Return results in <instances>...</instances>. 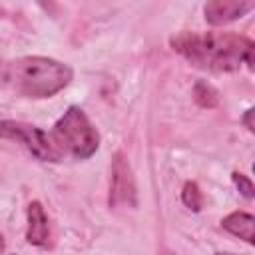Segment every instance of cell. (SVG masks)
I'll use <instances>...</instances> for the list:
<instances>
[{
    "label": "cell",
    "mask_w": 255,
    "mask_h": 255,
    "mask_svg": "<svg viewBox=\"0 0 255 255\" xmlns=\"http://www.w3.org/2000/svg\"><path fill=\"white\" fill-rule=\"evenodd\" d=\"M233 183L237 185V189H239V193H241L243 197H247V199H253V197H255V187H253V183H251V179H249L247 175H243V173H233Z\"/></svg>",
    "instance_id": "cell-11"
},
{
    "label": "cell",
    "mask_w": 255,
    "mask_h": 255,
    "mask_svg": "<svg viewBox=\"0 0 255 255\" xmlns=\"http://www.w3.org/2000/svg\"><path fill=\"white\" fill-rule=\"evenodd\" d=\"M50 137L60 153H70L76 159L90 157L100 145V135L96 128L90 124L88 116L76 106L64 112V116L56 122Z\"/></svg>",
    "instance_id": "cell-3"
},
{
    "label": "cell",
    "mask_w": 255,
    "mask_h": 255,
    "mask_svg": "<svg viewBox=\"0 0 255 255\" xmlns=\"http://www.w3.org/2000/svg\"><path fill=\"white\" fill-rule=\"evenodd\" d=\"M221 225H223V229H227L229 233L245 239L247 243H255V217L251 213L233 211L227 217H223Z\"/></svg>",
    "instance_id": "cell-8"
},
{
    "label": "cell",
    "mask_w": 255,
    "mask_h": 255,
    "mask_svg": "<svg viewBox=\"0 0 255 255\" xmlns=\"http://www.w3.org/2000/svg\"><path fill=\"white\" fill-rule=\"evenodd\" d=\"M26 239H28L30 245H36V247L48 245L50 225H48V217H46V211H44L40 201H32L28 205V231H26Z\"/></svg>",
    "instance_id": "cell-7"
},
{
    "label": "cell",
    "mask_w": 255,
    "mask_h": 255,
    "mask_svg": "<svg viewBox=\"0 0 255 255\" xmlns=\"http://www.w3.org/2000/svg\"><path fill=\"white\" fill-rule=\"evenodd\" d=\"M0 16H2V8H0Z\"/></svg>",
    "instance_id": "cell-15"
},
{
    "label": "cell",
    "mask_w": 255,
    "mask_h": 255,
    "mask_svg": "<svg viewBox=\"0 0 255 255\" xmlns=\"http://www.w3.org/2000/svg\"><path fill=\"white\" fill-rule=\"evenodd\" d=\"M171 46L199 68L233 72L245 62L253 70V42L239 34L181 32L171 38Z\"/></svg>",
    "instance_id": "cell-1"
},
{
    "label": "cell",
    "mask_w": 255,
    "mask_h": 255,
    "mask_svg": "<svg viewBox=\"0 0 255 255\" xmlns=\"http://www.w3.org/2000/svg\"><path fill=\"white\" fill-rule=\"evenodd\" d=\"M253 114H255L253 110H247V112H245V116H243V120H241L249 131H255V126H253Z\"/></svg>",
    "instance_id": "cell-12"
},
{
    "label": "cell",
    "mask_w": 255,
    "mask_h": 255,
    "mask_svg": "<svg viewBox=\"0 0 255 255\" xmlns=\"http://www.w3.org/2000/svg\"><path fill=\"white\" fill-rule=\"evenodd\" d=\"M193 96H195V102H197L201 108H215V106L219 104V94H217V90H215L211 84L203 82V80H199V82L193 86Z\"/></svg>",
    "instance_id": "cell-9"
},
{
    "label": "cell",
    "mask_w": 255,
    "mask_h": 255,
    "mask_svg": "<svg viewBox=\"0 0 255 255\" xmlns=\"http://www.w3.org/2000/svg\"><path fill=\"white\" fill-rule=\"evenodd\" d=\"M0 137L16 139L26 145L32 155H36L42 161H60L62 153L54 145L52 137L42 131L36 126L24 124V122H14V120H0Z\"/></svg>",
    "instance_id": "cell-4"
},
{
    "label": "cell",
    "mask_w": 255,
    "mask_h": 255,
    "mask_svg": "<svg viewBox=\"0 0 255 255\" xmlns=\"http://www.w3.org/2000/svg\"><path fill=\"white\" fill-rule=\"evenodd\" d=\"M137 203V191H135V179L131 173L129 163L124 159L122 153H116L112 163V185H110V205H128L135 207Z\"/></svg>",
    "instance_id": "cell-5"
},
{
    "label": "cell",
    "mask_w": 255,
    "mask_h": 255,
    "mask_svg": "<svg viewBox=\"0 0 255 255\" xmlns=\"http://www.w3.org/2000/svg\"><path fill=\"white\" fill-rule=\"evenodd\" d=\"M181 199H183V203H185L191 211H199L201 205H203V195H201L197 183H193V181H187V183L183 185Z\"/></svg>",
    "instance_id": "cell-10"
},
{
    "label": "cell",
    "mask_w": 255,
    "mask_h": 255,
    "mask_svg": "<svg viewBox=\"0 0 255 255\" xmlns=\"http://www.w3.org/2000/svg\"><path fill=\"white\" fill-rule=\"evenodd\" d=\"M215 255H235V253H215Z\"/></svg>",
    "instance_id": "cell-13"
},
{
    "label": "cell",
    "mask_w": 255,
    "mask_h": 255,
    "mask_svg": "<svg viewBox=\"0 0 255 255\" xmlns=\"http://www.w3.org/2000/svg\"><path fill=\"white\" fill-rule=\"evenodd\" d=\"M2 84L28 98H50L72 80V68L52 58L26 56L8 62L0 76Z\"/></svg>",
    "instance_id": "cell-2"
},
{
    "label": "cell",
    "mask_w": 255,
    "mask_h": 255,
    "mask_svg": "<svg viewBox=\"0 0 255 255\" xmlns=\"http://www.w3.org/2000/svg\"><path fill=\"white\" fill-rule=\"evenodd\" d=\"M163 255H173V253H167V251H165V253H163Z\"/></svg>",
    "instance_id": "cell-14"
},
{
    "label": "cell",
    "mask_w": 255,
    "mask_h": 255,
    "mask_svg": "<svg viewBox=\"0 0 255 255\" xmlns=\"http://www.w3.org/2000/svg\"><path fill=\"white\" fill-rule=\"evenodd\" d=\"M251 8L253 4L245 0H211L205 4L203 12H205V20L211 26H221L245 16Z\"/></svg>",
    "instance_id": "cell-6"
}]
</instances>
